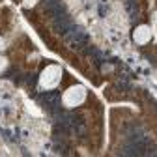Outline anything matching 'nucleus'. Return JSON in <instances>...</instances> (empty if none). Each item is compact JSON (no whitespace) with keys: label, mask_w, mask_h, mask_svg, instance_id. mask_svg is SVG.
Segmentation results:
<instances>
[{"label":"nucleus","mask_w":157,"mask_h":157,"mask_svg":"<svg viewBox=\"0 0 157 157\" xmlns=\"http://www.w3.org/2000/svg\"><path fill=\"white\" fill-rule=\"evenodd\" d=\"M62 78V71L58 66H49L41 77H39V86H41V90H52L58 82H60Z\"/></svg>","instance_id":"1"},{"label":"nucleus","mask_w":157,"mask_h":157,"mask_svg":"<svg viewBox=\"0 0 157 157\" xmlns=\"http://www.w3.org/2000/svg\"><path fill=\"white\" fill-rule=\"evenodd\" d=\"M84 90L81 88V86H73V88H69L66 94H64V103L67 105V107H77V105H81L82 103V99H84Z\"/></svg>","instance_id":"2"},{"label":"nucleus","mask_w":157,"mask_h":157,"mask_svg":"<svg viewBox=\"0 0 157 157\" xmlns=\"http://www.w3.org/2000/svg\"><path fill=\"white\" fill-rule=\"evenodd\" d=\"M133 37H135V41L136 43H146L148 39H150V30H148V26H139L135 30V34H133Z\"/></svg>","instance_id":"3"},{"label":"nucleus","mask_w":157,"mask_h":157,"mask_svg":"<svg viewBox=\"0 0 157 157\" xmlns=\"http://www.w3.org/2000/svg\"><path fill=\"white\" fill-rule=\"evenodd\" d=\"M6 66V60H4V58H0V67H4Z\"/></svg>","instance_id":"4"},{"label":"nucleus","mask_w":157,"mask_h":157,"mask_svg":"<svg viewBox=\"0 0 157 157\" xmlns=\"http://www.w3.org/2000/svg\"><path fill=\"white\" fill-rule=\"evenodd\" d=\"M4 47V43H2V39H0V49H2Z\"/></svg>","instance_id":"5"}]
</instances>
